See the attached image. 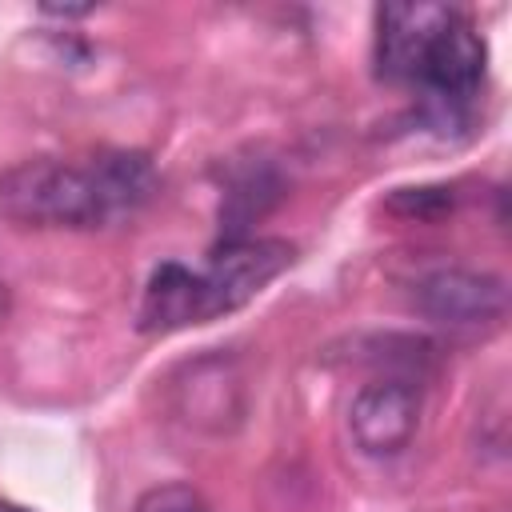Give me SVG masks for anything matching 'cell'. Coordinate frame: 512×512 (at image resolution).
I'll return each instance as SVG.
<instances>
[{
  "instance_id": "cell-1",
  "label": "cell",
  "mask_w": 512,
  "mask_h": 512,
  "mask_svg": "<svg viewBox=\"0 0 512 512\" xmlns=\"http://www.w3.org/2000/svg\"><path fill=\"white\" fill-rule=\"evenodd\" d=\"M0 216L28 228H100V200L88 164L20 160L0 172Z\"/></svg>"
},
{
  "instance_id": "cell-2",
  "label": "cell",
  "mask_w": 512,
  "mask_h": 512,
  "mask_svg": "<svg viewBox=\"0 0 512 512\" xmlns=\"http://www.w3.org/2000/svg\"><path fill=\"white\" fill-rule=\"evenodd\" d=\"M292 260L296 248L280 236H244L216 248L208 272H200V324L256 300Z\"/></svg>"
},
{
  "instance_id": "cell-3",
  "label": "cell",
  "mask_w": 512,
  "mask_h": 512,
  "mask_svg": "<svg viewBox=\"0 0 512 512\" xmlns=\"http://www.w3.org/2000/svg\"><path fill=\"white\" fill-rule=\"evenodd\" d=\"M484 60H488V52H484L480 32L452 12L448 24L428 44V56H424L420 80H416L428 96V116L440 128L464 120V112L484 80Z\"/></svg>"
},
{
  "instance_id": "cell-4",
  "label": "cell",
  "mask_w": 512,
  "mask_h": 512,
  "mask_svg": "<svg viewBox=\"0 0 512 512\" xmlns=\"http://www.w3.org/2000/svg\"><path fill=\"white\" fill-rule=\"evenodd\" d=\"M420 384L404 376H376L368 380L348 408V432L360 452L368 456H396L412 444L420 428Z\"/></svg>"
},
{
  "instance_id": "cell-5",
  "label": "cell",
  "mask_w": 512,
  "mask_h": 512,
  "mask_svg": "<svg viewBox=\"0 0 512 512\" xmlns=\"http://www.w3.org/2000/svg\"><path fill=\"white\" fill-rule=\"evenodd\" d=\"M416 304L424 316L452 324V328H476L492 324L508 308V288L500 276L472 272V268H436L416 284Z\"/></svg>"
},
{
  "instance_id": "cell-6",
  "label": "cell",
  "mask_w": 512,
  "mask_h": 512,
  "mask_svg": "<svg viewBox=\"0 0 512 512\" xmlns=\"http://www.w3.org/2000/svg\"><path fill=\"white\" fill-rule=\"evenodd\" d=\"M444 4H384L376 8V72L396 84H416L428 44L448 24Z\"/></svg>"
},
{
  "instance_id": "cell-7",
  "label": "cell",
  "mask_w": 512,
  "mask_h": 512,
  "mask_svg": "<svg viewBox=\"0 0 512 512\" xmlns=\"http://www.w3.org/2000/svg\"><path fill=\"white\" fill-rule=\"evenodd\" d=\"M88 172L100 200V224H120L136 216L160 192V176L144 152H104L88 164Z\"/></svg>"
},
{
  "instance_id": "cell-8",
  "label": "cell",
  "mask_w": 512,
  "mask_h": 512,
  "mask_svg": "<svg viewBox=\"0 0 512 512\" xmlns=\"http://www.w3.org/2000/svg\"><path fill=\"white\" fill-rule=\"evenodd\" d=\"M200 324V276L188 272L184 264L168 260L148 276L144 300L136 308V328L140 332H176Z\"/></svg>"
},
{
  "instance_id": "cell-9",
  "label": "cell",
  "mask_w": 512,
  "mask_h": 512,
  "mask_svg": "<svg viewBox=\"0 0 512 512\" xmlns=\"http://www.w3.org/2000/svg\"><path fill=\"white\" fill-rule=\"evenodd\" d=\"M180 412L188 424L200 428H228L240 420L244 400H240V380L228 372V364L220 360H200L188 372V384H180Z\"/></svg>"
},
{
  "instance_id": "cell-10",
  "label": "cell",
  "mask_w": 512,
  "mask_h": 512,
  "mask_svg": "<svg viewBox=\"0 0 512 512\" xmlns=\"http://www.w3.org/2000/svg\"><path fill=\"white\" fill-rule=\"evenodd\" d=\"M276 196H280V180L268 168H248L240 180H232V188L224 192V204H220V220L228 228V240H244V228L252 220H260Z\"/></svg>"
},
{
  "instance_id": "cell-11",
  "label": "cell",
  "mask_w": 512,
  "mask_h": 512,
  "mask_svg": "<svg viewBox=\"0 0 512 512\" xmlns=\"http://www.w3.org/2000/svg\"><path fill=\"white\" fill-rule=\"evenodd\" d=\"M384 208H388L392 216H400V220H420V224H428V220H444V216L456 208V196H452L448 184H416V188H396V192L384 200Z\"/></svg>"
},
{
  "instance_id": "cell-12",
  "label": "cell",
  "mask_w": 512,
  "mask_h": 512,
  "mask_svg": "<svg viewBox=\"0 0 512 512\" xmlns=\"http://www.w3.org/2000/svg\"><path fill=\"white\" fill-rule=\"evenodd\" d=\"M132 512H208L204 496L188 484H160V488H148Z\"/></svg>"
},
{
  "instance_id": "cell-13",
  "label": "cell",
  "mask_w": 512,
  "mask_h": 512,
  "mask_svg": "<svg viewBox=\"0 0 512 512\" xmlns=\"http://www.w3.org/2000/svg\"><path fill=\"white\" fill-rule=\"evenodd\" d=\"M40 12H44V16H60V20H76V16H88L92 8H60V4H44Z\"/></svg>"
},
{
  "instance_id": "cell-14",
  "label": "cell",
  "mask_w": 512,
  "mask_h": 512,
  "mask_svg": "<svg viewBox=\"0 0 512 512\" xmlns=\"http://www.w3.org/2000/svg\"><path fill=\"white\" fill-rule=\"evenodd\" d=\"M0 512H32V508H24V504H12V500H0Z\"/></svg>"
},
{
  "instance_id": "cell-15",
  "label": "cell",
  "mask_w": 512,
  "mask_h": 512,
  "mask_svg": "<svg viewBox=\"0 0 512 512\" xmlns=\"http://www.w3.org/2000/svg\"><path fill=\"white\" fill-rule=\"evenodd\" d=\"M0 308H4V292H0Z\"/></svg>"
}]
</instances>
